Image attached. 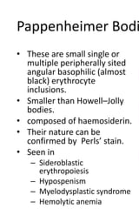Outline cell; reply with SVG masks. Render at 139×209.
Masks as SVG:
<instances>
[{
	"label": "cell",
	"instance_id": "obj_1",
	"mask_svg": "<svg viewBox=\"0 0 139 209\" xmlns=\"http://www.w3.org/2000/svg\"><path fill=\"white\" fill-rule=\"evenodd\" d=\"M138 120H139V118H138Z\"/></svg>",
	"mask_w": 139,
	"mask_h": 209
},
{
	"label": "cell",
	"instance_id": "obj_2",
	"mask_svg": "<svg viewBox=\"0 0 139 209\" xmlns=\"http://www.w3.org/2000/svg\"><path fill=\"white\" fill-rule=\"evenodd\" d=\"M138 76H139V74H138Z\"/></svg>",
	"mask_w": 139,
	"mask_h": 209
}]
</instances>
